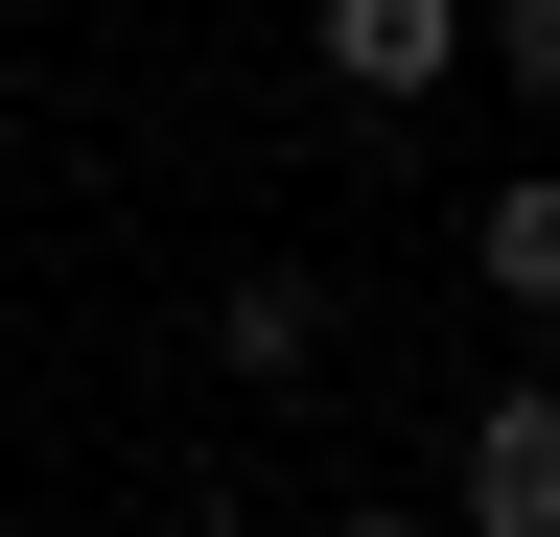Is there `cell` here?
I'll list each match as a JSON object with an SVG mask.
<instances>
[{"instance_id":"277c9868","label":"cell","mask_w":560,"mask_h":537,"mask_svg":"<svg viewBox=\"0 0 560 537\" xmlns=\"http://www.w3.org/2000/svg\"><path fill=\"white\" fill-rule=\"evenodd\" d=\"M210 351H234V374H304V351H327V281H304V257H257V281L210 304Z\"/></svg>"},{"instance_id":"3957f363","label":"cell","mask_w":560,"mask_h":537,"mask_svg":"<svg viewBox=\"0 0 560 537\" xmlns=\"http://www.w3.org/2000/svg\"><path fill=\"white\" fill-rule=\"evenodd\" d=\"M467 281H490V304H560V164H514V187L467 211Z\"/></svg>"},{"instance_id":"6da1fadb","label":"cell","mask_w":560,"mask_h":537,"mask_svg":"<svg viewBox=\"0 0 560 537\" xmlns=\"http://www.w3.org/2000/svg\"><path fill=\"white\" fill-rule=\"evenodd\" d=\"M304 47H327V94H350V117H420L444 71H490V47H467V0H327Z\"/></svg>"},{"instance_id":"52a82bcc","label":"cell","mask_w":560,"mask_h":537,"mask_svg":"<svg viewBox=\"0 0 560 537\" xmlns=\"http://www.w3.org/2000/svg\"><path fill=\"white\" fill-rule=\"evenodd\" d=\"M164 537H257V514H164Z\"/></svg>"},{"instance_id":"8992f818","label":"cell","mask_w":560,"mask_h":537,"mask_svg":"<svg viewBox=\"0 0 560 537\" xmlns=\"http://www.w3.org/2000/svg\"><path fill=\"white\" fill-rule=\"evenodd\" d=\"M350 537H444V514H397V491H374V514H350Z\"/></svg>"},{"instance_id":"5b68a950","label":"cell","mask_w":560,"mask_h":537,"mask_svg":"<svg viewBox=\"0 0 560 537\" xmlns=\"http://www.w3.org/2000/svg\"><path fill=\"white\" fill-rule=\"evenodd\" d=\"M467 47H490V71H514L537 117H560V0H467Z\"/></svg>"},{"instance_id":"7a4b0ae2","label":"cell","mask_w":560,"mask_h":537,"mask_svg":"<svg viewBox=\"0 0 560 537\" xmlns=\"http://www.w3.org/2000/svg\"><path fill=\"white\" fill-rule=\"evenodd\" d=\"M444 537H560V374L467 397V514H444Z\"/></svg>"}]
</instances>
